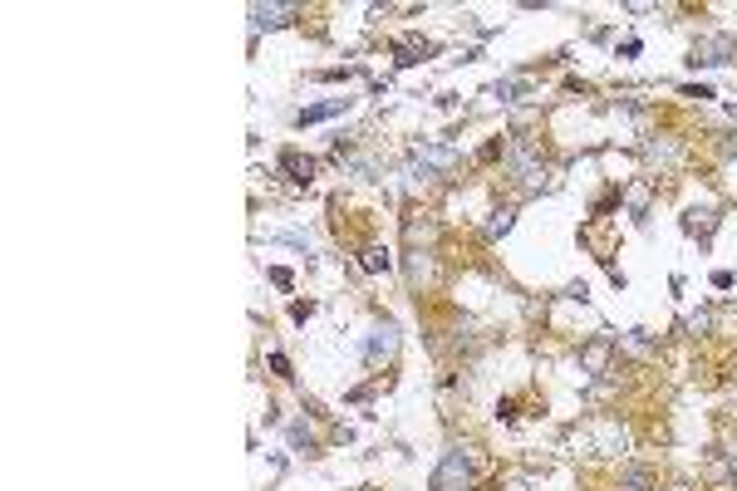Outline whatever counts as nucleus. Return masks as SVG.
I'll return each mask as SVG.
<instances>
[{"mask_svg":"<svg viewBox=\"0 0 737 491\" xmlns=\"http://www.w3.org/2000/svg\"><path fill=\"white\" fill-rule=\"evenodd\" d=\"M463 486H467V467H463V452H452L433 481V491H463Z\"/></svg>","mask_w":737,"mask_h":491,"instance_id":"f257e3e1","label":"nucleus"},{"mask_svg":"<svg viewBox=\"0 0 737 491\" xmlns=\"http://www.w3.org/2000/svg\"><path fill=\"white\" fill-rule=\"evenodd\" d=\"M281 167H285L295 182H310V172H315V163H310V158H300V152H285V158H281Z\"/></svg>","mask_w":737,"mask_h":491,"instance_id":"f03ea898","label":"nucleus"},{"mask_svg":"<svg viewBox=\"0 0 737 491\" xmlns=\"http://www.w3.org/2000/svg\"><path fill=\"white\" fill-rule=\"evenodd\" d=\"M290 15V5H256V25H281Z\"/></svg>","mask_w":737,"mask_h":491,"instance_id":"7ed1b4c3","label":"nucleus"},{"mask_svg":"<svg viewBox=\"0 0 737 491\" xmlns=\"http://www.w3.org/2000/svg\"><path fill=\"white\" fill-rule=\"evenodd\" d=\"M384 354H393V329H379L374 349H368V359H384Z\"/></svg>","mask_w":737,"mask_h":491,"instance_id":"20e7f679","label":"nucleus"},{"mask_svg":"<svg viewBox=\"0 0 737 491\" xmlns=\"http://www.w3.org/2000/svg\"><path fill=\"white\" fill-rule=\"evenodd\" d=\"M329 113H340V104H320L310 113H300V123H315V118H329Z\"/></svg>","mask_w":737,"mask_h":491,"instance_id":"39448f33","label":"nucleus"}]
</instances>
